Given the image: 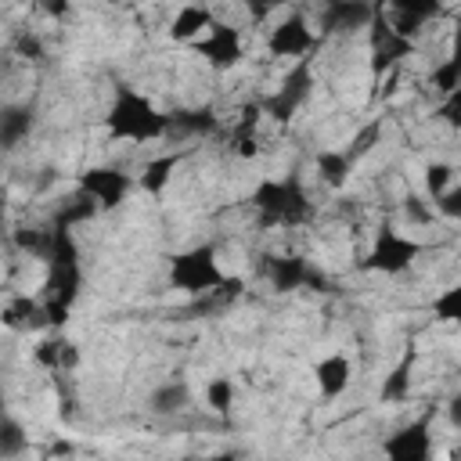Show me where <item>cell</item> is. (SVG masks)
Masks as SVG:
<instances>
[{"label":"cell","instance_id":"4fadbf2b","mask_svg":"<svg viewBox=\"0 0 461 461\" xmlns=\"http://www.w3.org/2000/svg\"><path fill=\"white\" fill-rule=\"evenodd\" d=\"M349 378H353V360L346 353H328L324 360L313 364V382H317V393L324 400H335L349 389Z\"/></svg>","mask_w":461,"mask_h":461},{"label":"cell","instance_id":"4316f807","mask_svg":"<svg viewBox=\"0 0 461 461\" xmlns=\"http://www.w3.org/2000/svg\"><path fill=\"white\" fill-rule=\"evenodd\" d=\"M216 126V115L212 112H176L169 115V130H184V133H209Z\"/></svg>","mask_w":461,"mask_h":461},{"label":"cell","instance_id":"2e32d148","mask_svg":"<svg viewBox=\"0 0 461 461\" xmlns=\"http://www.w3.org/2000/svg\"><path fill=\"white\" fill-rule=\"evenodd\" d=\"M32 130V108L29 104H7L0 112V144L4 148H18L22 137H29Z\"/></svg>","mask_w":461,"mask_h":461},{"label":"cell","instance_id":"d4e9b609","mask_svg":"<svg viewBox=\"0 0 461 461\" xmlns=\"http://www.w3.org/2000/svg\"><path fill=\"white\" fill-rule=\"evenodd\" d=\"M25 447H29L25 429H22L14 418H4V425H0V457H4V461H14Z\"/></svg>","mask_w":461,"mask_h":461},{"label":"cell","instance_id":"3957f363","mask_svg":"<svg viewBox=\"0 0 461 461\" xmlns=\"http://www.w3.org/2000/svg\"><path fill=\"white\" fill-rule=\"evenodd\" d=\"M227 281L212 245H191L169 259V285L187 295H212Z\"/></svg>","mask_w":461,"mask_h":461},{"label":"cell","instance_id":"ac0fdd59","mask_svg":"<svg viewBox=\"0 0 461 461\" xmlns=\"http://www.w3.org/2000/svg\"><path fill=\"white\" fill-rule=\"evenodd\" d=\"M349 169H353V155H349V151H331V148H328V151L317 155V173H321V180H324L331 191L346 187Z\"/></svg>","mask_w":461,"mask_h":461},{"label":"cell","instance_id":"52a82bcc","mask_svg":"<svg viewBox=\"0 0 461 461\" xmlns=\"http://www.w3.org/2000/svg\"><path fill=\"white\" fill-rule=\"evenodd\" d=\"M194 54L209 65V68H216V72H230L241 58H245V43H241V29H234V25H223V22H216L198 43H194Z\"/></svg>","mask_w":461,"mask_h":461},{"label":"cell","instance_id":"7402d4cb","mask_svg":"<svg viewBox=\"0 0 461 461\" xmlns=\"http://www.w3.org/2000/svg\"><path fill=\"white\" fill-rule=\"evenodd\" d=\"M187 407V385L184 382H166L151 393V411L155 414H176Z\"/></svg>","mask_w":461,"mask_h":461},{"label":"cell","instance_id":"d6986e66","mask_svg":"<svg viewBox=\"0 0 461 461\" xmlns=\"http://www.w3.org/2000/svg\"><path fill=\"white\" fill-rule=\"evenodd\" d=\"M176 162H180V151H173V155H158V158H151V162H144V173H140V191H148V194H162L166 191V184H169V176H173V169H176Z\"/></svg>","mask_w":461,"mask_h":461},{"label":"cell","instance_id":"1f68e13d","mask_svg":"<svg viewBox=\"0 0 461 461\" xmlns=\"http://www.w3.org/2000/svg\"><path fill=\"white\" fill-rule=\"evenodd\" d=\"M447 418H450V425H454V429H461V393L447 403Z\"/></svg>","mask_w":461,"mask_h":461},{"label":"cell","instance_id":"f1b7e54d","mask_svg":"<svg viewBox=\"0 0 461 461\" xmlns=\"http://www.w3.org/2000/svg\"><path fill=\"white\" fill-rule=\"evenodd\" d=\"M403 212H407L414 223H429V220H432V202L425 205V198H418V194H407V198H403Z\"/></svg>","mask_w":461,"mask_h":461},{"label":"cell","instance_id":"83f0119b","mask_svg":"<svg viewBox=\"0 0 461 461\" xmlns=\"http://www.w3.org/2000/svg\"><path fill=\"white\" fill-rule=\"evenodd\" d=\"M436 212L447 220H461V180H454L450 191L443 198H436Z\"/></svg>","mask_w":461,"mask_h":461},{"label":"cell","instance_id":"44dd1931","mask_svg":"<svg viewBox=\"0 0 461 461\" xmlns=\"http://www.w3.org/2000/svg\"><path fill=\"white\" fill-rule=\"evenodd\" d=\"M36 360L58 375V371H65V367L76 364V349H72V342H65V339H47V342L36 346Z\"/></svg>","mask_w":461,"mask_h":461},{"label":"cell","instance_id":"8992f818","mask_svg":"<svg viewBox=\"0 0 461 461\" xmlns=\"http://www.w3.org/2000/svg\"><path fill=\"white\" fill-rule=\"evenodd\" d=\"M133 180L119 166H90L79 173V194H86L97 209H115L126 202Z\"/></svg>","mask_w":461,"mask_h":461},{"label":"cell","instance_id":"5b68a950","mask_svg":"<svg viewBox=\"0 0 461 461\" xmlns=\"http://www.w3.org/2000/svg\"><path fill=\"white\" fill-rule=\"evenodd\" d=\"M382 454H385V461H432L436 439H432L429 418H414V421L400 425L396 432H389L382 443Z\"/></svg>","mask_w":461,"mask_h":461},{"label":"cell","instance_id":"cb8c5ba5","mask_svg":"<svg viewBox=\"0 0 461 461\" xmlns=\"http://www.w3.org/2000/svg\"><path fill=\"white\" fill-rule=\"evenodd\" d=\"M205 403H209V411L220 414V418L230 414V403H234V382H230V375L209 378V385H205Z\"/></svg>","mask_w":461,"mask_h":461},{"label":"cell","instance_id":"d6a6232c","mask_svg":"<svg viewBox=\"0 0 461 461\" xmlns=\"http://www.w3.org/2000/svg\"><path fill=\"white\" fill-rule=\"evenodd\" d=\"M447 58H450V61L461 68V25L454 29V40H450V54H447Z\"/></svg>","mask_w":461,"mask_h":461},{"label":"cell","instance_id":"e575fe53","mask_svg":"<svg viewBox=\"0 0 461 461\" xmlns=\"http://www.w3.org/2000/svg\"><path fill=\"white\" fill-rule=\"evenodd\" d=\"M447 461H461V443H454V447L447 450Z\"/></svg>","mask_w":461,"mask_h":461},{"label":"cell","instance_id":"9a60e30c","mask_svg":"<svg viewBox=\"0 0 461 461\" xmlns=\"http://www.w3.org/2000/svg\"><path fill=\"white\" fill-rule=\"evenodd\" d=\"M375 7L371 4H357V0H335L324 7L321 22L324 29H335V32H353V29H371L375 22Z\"/></svg>","mask_w":461,"mask_h":461},{"label":"cell","instance_id":"ba28073f","mask_svg":"<svg viewBox=\"0 0 461 461\" xmlns=\"http://www.w3.org/2000/svg\"><path fill=\"white\" fill-rule=\"evenodd\" d=\"M310 47H313V29H310V22H306L299 11H288L285 18H277V22L267 29V50H270L274 58L295 61V58H303Z\"/></svg>","mask_w":461,"mask_h":461},{"label":"cell","instance_id":"8fae6325","mask_svg":"<svg viewBox=\"0 0 461 461\" xmlns=\"http://www.w3.org/2000/svg\"><path fill=\"white\" fill-rule=\"evenodd\" d=\"M306 94H310V72H306V65H295L292 72H288V79L281 83V90L274 94V97H267L259 108L267 112V115H274V119H292V112L306 101Z\"/></svg>","mask_w":461,"mask_h":461},{"label":"cell","instance_id":"4dcf8cb0","mask_svg":"<svg viewBox=\"0 0 461 461\" xmlns=\"http://www.w3.org/2000/svg\"><path fill=\"white\" fill-rule=\"evenodd\" d=\"M18 50H22L25 58H29V54H32V58H40V43H36V36L22 32V36H18Z\"/></svg>","mask_w":461,"mask_h":461},{"label":"cell","instance_id":"30bf717a","mask_svg":"<svg viewBox=\"0 0 461 461\" xmlns=\"http://www.w3.org/2000/svg\"><path fill=\"white\" fill-rule=\"evenodd\" d=\"M371 54H375V72H385V68H393V65H400L403 58L414 54V40L400 36L389 25L385 11H378L375 22H371Z\"/></svg>","mask_w":461,"mask_h":461},{"label":"cell","instance_id":"ffe728a7","mask_svg":"<svg viewBox=\"0 0 461 461\" xmlns=\"http://www.w3.org/2000/svg\"><path fill=\"white\" fill-rule=\"evenodd\" d=\"M411 371H414V349H407L403 360L385 375V382H382V400H385V403H400V400L407 396V389H411Z\"/></svg>","mask_w":461,"mask_h":461},{"label":"cell","instance_id":"484cf974","mask_svg":"<svg viewBox=\"0 0 461 461\" xmlns=\"http://www.w3.org/2000/svg\"><path fill=\"white\" fill-rule=\"evenodd\" d=\"M454 180H457V176H454V166H450V162H429V166H425V191L432 194V202L443 198Z\"/></svg>","mask_w":461,"mask_h":461},{"label":"cell","instance_id":"277c9868","mask_svg":"<svg viewBox=\"0 0 461 461\" xmlns=\"http://www.w3.org/2000/svg\"><path fill=\"white\" fill-rule=\"evenodd\" d=\"M418 256H421V241H414L411 234L396 230L393 223H382V227L375 230L371 249L364 252V259H360L357 267L367 270V274H385V277H393V274H403Z\"/></svg>","mask_w":461,"mask_h":461},{"label":"cell","instance_id":"836d02e7","mask_svg":"<svg viewBox=\"0 0 461 461\" xmlns=\"http://www.w3.org/2000/svg\"><path fill=\"white\" fill-rule=\"evenodd\" d=\"M187 461H241L238 454H212V457H187Z\"/></svg>","mask_w":461,"mask_h":461},{"label":"cell","instance_id":"f546056e","mask_svg":"<svg viewBox=\"0 0 461 461\" xmlns=\"http://www.w3.org/2000/svg\"><path fill=\"white\" fill-rule=\"evenodd\" d=\"M439 119L447 122V126H461V90L457 94H450V97H443V104H439Z\"/></svg>","mask_w":461,"mask_h":461},{"label":"cell","instance_id":"7a4b0ae2","mask_svg":"<svg viewBox=\"0 0 461 461\" xmlns=\"http://www.w3.org/2000/svg\"><path fill=\"white\" fill-rule=\"evenodd\" d=\"M252 205H256L259 227H299L310 216V198L295 176L263 180L252 191Z\"/></svg>","mask_w":461,"mask_h":461},{"label":"cell","instance_id":"5bb4252c","mask_svg":"<svg viewBox=\"0 0 461 461\" xmlns=\"http://www.w3.org/2000/svg\"><path fill=\"white\" fill-rule=\"evenodd\" d=\"M385 11V18H389V25L400 32V36H407V40H414L436 14H439V4L436 0H429V4H414V0H400V4H393V7H382Z\"/></svg>","mask_w":461,"mask_h":461},{"label":"cell","instance_id":"e0dca14e","mask_svg":"<svg viewBox=\"0 0 461 461\" xmlns=\"http://www.w3.org/2000/svg\"><path fill=\"white\" fill-rule=\"evenodd\" d=\"M4 324L7 328H40L47 324V310H43V299H29V295H18L4 306Z\"/></svg>","mask_w":461,"mask_h":461},{"label":"cell","instance_id":"6da1fadb","mask_svg":"<svg viewBox=\"0 0 461 461\" xmlns=\"http://www.w3.org/2000/svg\"><path fill=\"white\" fill-rule=\"evenodd\" d=\"M104 133L112 140H133V144H148L169 133V115H162L155 108L151 97H144L133 86H115V97L104 112Z\"/></svg>","mask_w":461,"mask_h":461},{"label":"cell","instance_id":"7c38bea8","mask_svg":"<svg viewBox=\"0 0 461 461\" xmlns=\"http://www.w3.org/2000/svg\"><path fill=\"white\" fill-rule=\"evenodd\" d=\"M212 25H216V14L205 4H184L173 11V22L166 32L173 43H198Z\"/></svg>","mask_w":461,"mask_h":461},{"label":"cell","instance_id":"9c48e42d","mask_svg":"<svg viewBox=\"0 0 461 461\" xmlns=\"http://www.w3.org/2000/svg\"><path fill=\"white\" fill-rule=\"evenodd\" d=\"M263 274L277 292H299V288H321L324 285L321 270L313 263H306L303 256H267Z\"/></svg>","mask_w":461,"mask_h":461},{"label":"cell","instance_id":"603a6c76","mask_svg":"<svg viewBox=\"0 0 461 461\" xmlns=\"http://www.w3.org/2000/svg\"><path fill=\"white\" fill-rule=\"evenodd\" d=\"M429 313H432L436 321H443V324H461V281L450 285V288H443V292L429 303Z\"/></svg>","mask_w":461,"mask_h":461}]
</instances>
